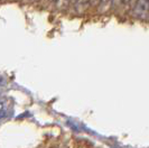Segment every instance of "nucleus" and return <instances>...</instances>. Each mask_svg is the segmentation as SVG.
I'll return each mask as SVG.
<instances>
[{"instance_id": "f03ea898", "label": "nucleus", "mask_w": 149, "mask_h": 148, "mask_svg": "<svg viewBox=\"0 0 149 148\" xmlns=\"http://www.w3.org/2000/svg\"><path fill=\"white\" fill-rule=\"evenodd\" d=\"M75 5V9L79 14H83L86 11V9L90 6V0H73Z\"/></svg>"}, {"instance_id": "423d86ee", "label": "nucleus", "mask_w": 149, "mask_h": 148, "mask_svg": "<svg viewBox=\"0 0 149 148\" xmlns=\"http://www.w3.org/2000/svg\"><path fill=\"white\" fill-rule=\"evenodd\" d=\"M3 114H5V112L0 110V118H2V117H3Z\"/></svg>"}, {"instance_id": "7ed1b4c3", "label": "nucleus", "mask_w": 149, "mask_h": 148, "mask_svg": "<svg viewBox=\"0 0 149 148\" xmlns=\"http://www.w3.org/2000/svg\"><path fill=\"white\" fill-rule=\"evenodd\" d=\"M112 3H113V0H101L99 8H100V13H105L108 11L110 8H111Z\"/></svg>"}, {"instance_id": "f257e3e1", "label": "nucleus", "mask_w": 149, "mask_h": 148, "mask_svg": "<svg viewBox=\"0 0 149 148\" xmlns=\"http://www.w3.org/2000/svg\"><path fill=\"white\" fill-rule=\"evenodd\" d=\"M134 13L138 18L147 20L149 16V0H137L134 2Z\"/></svg>"}, {"instance_id": "0eeeda50", "label": "nucleus", "mask_w": 149, "mask_h": 148, "mask_svg": "<svg viewBox=\"0 0 149 148\" xmlns=\"http://www.w3.org/2000/svg\"><path fill=\"white\" fill-rule=\"evenodd\" d=\"M49 1H52V2H55V1H56V0H49Z\"/></svg>"}, {"instance_id": "20e7f679", "label": "nucleus", "mask_w": 149, "mask_h": 148, "mask_svg": "<svg viewBox=\"0 0 149 148\" xmlns=\"http://www.w3.org/2000/svg\"><path fill=\"white\" fill-rule=\"evenodd\" d=\"M56 2H57V8H58V9L65 10V9L68 7L71 0H56Z\"/></svg>"}, {"instance_id": "39448f33", "label": "nucleus", "mask_w": 149, "mask_h": 148, "mask_svg": "<svg viewBox=\"0 0 149 148\" xmlns=\"http://www.w3.org/2000/svg\"><path fill=\"white\" fill-rule=\"evenodd\" d=\"M100 2H101V0H90V6H92V7H99Z\"/></svg>"}, {"instance_id": "6e6552de", "label": "nucleus", "mask_w": 149, "mask_h": 148, "mask_svg": "<svg viewBox=\"0 0 149 148\" xmlns=\"http://www.w3.org/2000/svg\"><path fill=\"white\" fill-rule=\"evenodd\" d=\"M52 148H57V147H52Z\"/></svg>"}]
</instances>
